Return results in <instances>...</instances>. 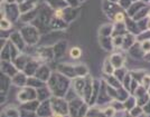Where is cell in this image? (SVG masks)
Returning <instances> with one entry per match:
<instances>
[{"label":"cell","instance_id":"cell-4","mask_svg":"<svg viewBox=\"0 0 150 117\" xmlns=\"http://www.w3.org/2000/svg\"><path fill=\"white\" fill-rule=\"evenodd\" d=\"M54 117H63V116H61V115H58V114H55V115H54Z\"/></svg>","mask_w":150,"mask_h":117},{"label":"cell","instance_id":"cell-3","mask_svg":"<svg viewBox=\"0 0 150 117\" xmlns=\"http://www.w3.org/2000/svg\"><path fill=\"white\" fill-rule=\"evenodd\" d=\"M9 22L7 21V20H2V24H1V28H4V29H6V28H8L9 27V25H8Z\"/></svg>","mask_w":150,"mask_h":117},{"label":"cell","instance_id":"cell-1","mask_svg":"<svg viewBox=\"0 0 150 117\" xmlns=\"http://www.w3.org/2000/svg\"><path fill=\"white\" fill-rule=\"evenodd\" d=\"M71 56L73 58H79L81 56V50L79 49V48H72V50H71Z\"/></svg>","mask_w":150,"mask_h":117},{"label":"cell","instance_id":"cell-2","mask_svg":"<svg viewBox=\"0 0 150 117\" xmlns=\"http://www.w3.org/2000/svg\"><path fill=\"white\" fill-rule=\"evenodd\" d=\"M123 18H125V17H123L122 13H117V16H115V20H117V21H122Z\"/></svg>","mask_w":150,"mask_h":117}]
</instances>
